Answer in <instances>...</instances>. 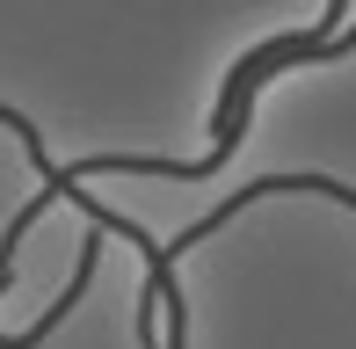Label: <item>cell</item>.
Masks as SVG:
<instances>
[{
  "mask_svg": "<svg viewBox=\"0 0 356 349\" xmlns=\"http://www.w3.org/2000/svg\"><path fill=\"white\" fill-rule=\"evenodd\" d=\"M277 189H313V197H334V204H349V211H356V189H349V182H327V174H262L254 189H240V197H225V204H218L211 218H197V226H189V233H182L175 247H197V241H211V226H225L233 211H248L254 197H277ZM175 247H168V255H175Z\"/></svg>",
  "mask_w": 356,
  "mask_h": 349,
  "instance_id": "cell-1",
  "label": "cell"
}]
</instances>
